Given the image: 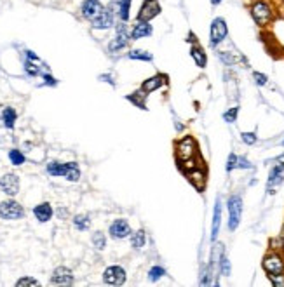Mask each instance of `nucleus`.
<instances>
[{"label":"nucleus","mask_w":284,"mask_h":287,"mask_svg":"<svg viewBox=\"0 0 284 287\" xmlns=\"http://www.w3.org/2000/svg\"><path fill=\"white\" fill-rule=\"evenodd\" d=\"M237 169H251V164L247 158L244 157H239L237 158Z\"/></svg>","instance_id":"obj_41"},{"label":"nucleus","mask_w":284,"mask_h":287,"mask_svg":"<svg viewBox=\"0 0 284 287\" xmlns=\"http://www.w3.org/2000/svg\"><path fill=\"white\" fill-rule=\"evenodd\" d=\"M25 216V209L19 202L16 200H4L0 202V218L2 219H9V221H14V219H19Z\"/></svg>","instance_id":"obj_7"},{"label":"nucleus","mask_w":284,"mask_h":287,"mask_svg":"<svg viewBox=\"0 0 284 287\" xmlns=\"http://www.w3.org/2000/svg\"><path fill=\"white\" fill-rule=\"evenodd\" d=\"M281 249H282V254H284V242H282V247Z\"/></svg>","instance_id":"obj_46"},{"label":"nucleus","mask_w":284,"mask_h":287,"mask_svg":"<svg viewBox=\"0 0 284 287\" xmlns=\"http://www.w3.org/2000/svg\"><path fill=\"white\" fill-rule=\"evenodd\" d=\"M237 117H239V106H234V108L227 110V112L223 113V120H225L227 124H235Z\"/></svg>","instance_id":"obj_32"},{"label":"nucleus","mask_w":284,"mask_h":287,"mask_svg":"<svg viewBox=\"0 0 284 287\" xmlns=\"http://www.w3.org/2000/svg\"><path fill=\"white\" fill-rule=\"evenodd\" d=\"M47 172L51 176H63L68 181H79L80 179V169L77 162H49L47 164Z\"/></svg>","instance_id":"obj_2"},{"label":"nucleus","mask_w":284,"mask_h":287,"mask_svg":"<svg viewBox=\"0 0 284 287\" xmlns=\"http://www.w3.org/2000/svg\"><path fill=\"white\" fill-rule=\"evenodd\" d=\"M16 285H18V287H21V285H39V280H35V278H31V277H23V278H19V280L16 282Z\"/></svg>","instance_id":"obj_36"},{"label":"nucleus","mask_w":284,"mask_h":287,"mask_svg":"<svg viewBox=\"0 0 284 287\" xmlns=\"http://www.w3.org/2000/svg\"><path fill=\"white\" fill-rule=\"evenodd\" d=\"M74 227L77 230H80V232H84V230L91 227V218L87 214H77L74 218Z\"/></svg>","instance_id":"obj_28"},{"label":"nucleus","mask_w":284,"mask_h":287,"mask_svg":"<svg viewBox=\"0 0 284 287\" xmlns=\"http://www.w3.org/2000/svg\"><path fill=\"white\" fill-rule=\"evenodd\" d=\"M220 225H222V202L220 199L214 204V212H213V228H211V240L218 239V233H220Z\"/></svg>","instance_id":"obj_21"},{"label":"nucleus","mask_w":284,"mask_h":287,"mask_svg":"<svg viewBox=\"0 0 284 287\" xmlns=\"http://www.w3.org/2000/svg\"><path fill=\"white\" fill-rule=\"evenodd\" d=\"M229 37V24H227L225 18L218 16L211 21V26H209V44L211 47H218L223 40Z\"/></svg>","instance_id":"obj_3"},{"label":"nucleus","mask_w":284,"mask_h":287,"mask_svg":"<svg viewBox=\"0 0 284 287\" xmlns=\"http://www.w3.org/2000/svg\"><path fill=\"white\" fill-rule=\"evenodd\" d=\"M26 57H28V59H34V61H40V59H39V56H37V54H34V52H31V51H26Z\"/></svg>","instance_id":"obj_44"},{"label":"nucleus","mask_w":284,"mask_h":287,"mask_svg":"<svg viewBox=\"0 0 284 287\" xmlns=\"http://www.w3.org/2000/svg\"><path fill=\"white\" fill-rule=\"evenodd\" d=\"M284 181V162L277 164L269 174V181H267V190L269 194H274V190Z\"/></svg>","instance_id":"obj_17"},{"label":"nucleus","mask_w":284,"mask_h":287,"mask_svg":"<svg viewBox=\"0 0 284 287\" xmlns=\"http://www.w3.org/2000/svg\"><path fill=\"white\" fill-rule=\"evenodd\" d=\"M51 282L54 285H72L74 284V273L67 266H58V268L52 272Z\"/></svg>","instance_id":"obj_15"},{"label":"nucleus","mask_w":284,"mask_h":287,"mask_svg":"<svg viewBox=\"0 0 284 287\" xmlns=\"http://www.w3.org/2000/svg\"><path fill=\"white\" fill-rule=\"evenodd\" d=\"M147 96L148 94L147 92H143L140 89V91H136V92H133V94H129L128 96V100L131 101V103H135L138 108H141V110H147V103H145V100H147Z\"/></svg>","instance_id":"obj_26"},{"label":"nucleus","mask_w":284,"mask_h":287,"mask_svg":"<svg viewBox=\"0 0 284 287\" xmlns=\"http://www.w3.org/2000/svg\"><path fill=\"white\" fill-rule=\"evenodd\" d=\"M220 266H222V273H223V275H230V265H229V260H227L225 256H222Z\"/></svg>","instance_id":"obj_39"},{"label":"nucleus","mask_w":284,"mask_h":287,"mask_svg":"<svg viewBox=\"0 0 284 287\" xmlns=\"http://www.w3.org/2000/svg\"><path fill=\"white\" fill-rule=\"evenodd\" d=\"M16 118H18V113H16L14 108H11V106H6L2 112V122L4 125L7 127V129H13L14 124H16Z\"/></svg>","instance_id":"obj_25"},{"label":"nucleus","mask_w":284,"mask_h":287,"mask_svg":"<svg viewBox=\"0 0 284 287\" xmlns=\"http://www.w3.org/2000/svg\"><path fill=\"white\" fill-rule=\"evenodd\" d=\"M282 145H284V141H282Z\"/></svg>","instance_id":"obj_48"},{"label":"nucleus","mask_w":284,"mask_h":287,"mask_svg":"<svg viewBox=\"0 0 284 287\" xmlns=\"http://www.w3.org/2000/svg\"><path fill=\"white\" fill-rule=\"evenodd\" d=\"M253 79H255V82H257V85H265L267 82H269V77H267L265 73H260V72L253 73Z\"/></svg>","instance_id":"obj_37"},{"label":"nucleus","mask_w":284,"mask_h":287,"mask_svg":"<svg viewBox=\"0 0 284 287\" xmlns=\"http://www.w3.org/2000/svg\"><path fill=\"white\" fill-rule=\"evenodd\" d=\"M281 2H282V4H284V0H281Z\"/></svg>","instance_id":"obj_47"},{"label":"nucleus","mask_w":284,"mask_h":287,"mask_svg":"<svg viewBox=\"0 0 284 287\" xmlns=\"http://www.w3.org/2000/svg\"><path fill=\"white\" fill-rule=\"evenodd\" d=\"M237 155L235 153H230L229 155V161H227V171H234V169H237Z\"/></svg>","instance_id":"obj_35"},{"label":"nucleus","mask_w":284,"mask_h":287,"mask_svg":"<svg viewBox=\"0 0 284 287\" xmlns=\"http://www.w3.org/2000/svg\"><path fill=\"white\" fill-rule=\"evenodd\" d=\"M241 138H242V141L246 143V145H255V143L258 141V138H257V134L255 133H242L241 134Z\"/></svg>","instance_id":"obj_34"},{"label":"nucleus","mask_w":284,"mask_h":287,"mask_svg":"<svg viewBox=\"0 0 284 287\" xmlns=\"http://www.w3.org/2000/svg\"><path fill=\"white\" fill-rule=\"evenodd\" d=\"M186 42H190L192 46L199 44V40H197V37H196V34H194V31H190V34H188V37H186Z\"/></svg>","instance_id":"obj_43"},{"label":"nucleus","mask_w":284,"mask_h":287,"mask_svg":"<svg viewBox=\"0 0 284 287\" xmlns=\"http://www.w3.org/2000/svg\"><path fill=\"white\" fill-rule=\"evenodd\" d=\"M108 233H110L112 239L122 240V239H128L133 232H131V227H129V223L125 219H115L110 225V228H108Z\"/></svg>","instance_id":"obj_12"},{"label":"nucleus","mask_w":284,"mask_h":287,"mask_svg":"<svg viewBox=\"0 0 284 287\" xmlns=\"http://www.w3.org/2000/svg\"><path fill=\"white\" fill-rule=\"evenodd\" d=\"M113 21H115L113 11L110 7H103V11L91 21V26L94 28V30H108V28L113 26Z\"/></svg>","instance_id":"obj_11"},{"label":"nucleus","mask_w":284,"mask_h":287,"mask_svg":"<svg viewBox=\"0 0 284 287\" xmlns=\"http://www.w3.org/2000/svg\"><path fill=\"white\" fill-rule=\"evenodd\" d=\"M161 11L162 7L159 0H143L140 11H138L136 19H140V21H152L153 18H157L161 14Z\"/></svg>","instance_id":"obj_9"},{"label":"nucleus","mask_w":284,"mask_h":287,"mask_svg":"<svg viewBox=\"0 0 284 287\" xmlns=\"http://www.w3.org/2000/svg\"><path fill=\"white\" fill-rule=\"evenodd\" d=\"M249 14L260 28H267L274 23L277 12L270 0H253L249 6Z\"/></svg>","instance_id":"obj_1"},{"label":"nucleus","mask_w":284,"mask_h":287,"mask_svg":"<svg viewBox=\"0 0 284 287\" xmlns=\"http://www.w3.org/2000/svg\"><path fill=\"white\" fill-rule=\"evenodd\" d=\"M92 245H94L98 251H103V249L107 247V237L103 235V232L92 233Z\"/></svg>","instance_id":"obj_29"},{"label":"nucleus","mask_w":284,"mask_h":287,"mask_svg":"<svg viewBox=\"0 0 284 287\" xmlns=\"http://www.w3.org/2000/svg\"><path fill=\"white\" fill-rule=\"evenodd\" d=\"M229 230L230 232H235L241 223V218H242V199L241 195H230L229 202Z\"/></svg>","instance_id":"obj_4"},{"label":"nucleus","mask_w":284,"mask_h":287,"mask_svg":"<svg viewBox=\"0 0 284 287\" xmlns=\"http://www.w3.org/2000/svg\"><path fill=\"white\" fill-rule=\"evenodd\" d=\"M9 161H11L13 166H23V164L26 162V158H25V155H23L21 151L14 148V150L9 151Z\"/></svg>","instance_id":"obj_31"},{"label":"nucleus","mask_w":284,"mask_h":287,"mask_svg":"<svg viewBox=\"0 0 284 287\" xmlns=\"http://www.w3.org/2000/svg\"><path fill=\"white\" fill-rule=\"evenodd\" d=\"M128 57L129 59H136V61H152L153 54L145 51V49H133V51L128 52Z\"/></svg>","instance_id":"obj_27"},{"label":"nucleus","mask_w":284,"mask_h":287,"mask_svg":"<svg viewBox=\"0 0 284 287\" xmlns=\"http://www.w3.org/2000/svg\"><path fill=\"white\" fill-rule=\"evenodd\" d=\"M131 42V31H128V26H125V21H120L117 24V34L112 39V42L108 44V49L110 52H120L122 49H125Z\"/></svg>","instance_id":"obj_5"},{"label":"nucleus","mask_w":284,"mask_h":287,"mask_svg":"<svg viewBox=\"0 0 284 287\" xmlns=\"http://www.w3.org/2000/svg\"><path fill=\"white\" fill-rule=\"evenodd\" d=\"M42 77H44V84H46V85H56V84H58V80H56L52 75H49V73H44Z\"/></svg>","instance_id":"obj_42"},{"label":"nucleus","mask_w":284,"mask_h":287,"mask_svg":"<svg viewBox=\"0 0 284 287\" xmlns=\"http://www.w3.org/2000/svg\"><path fill=\"white\" fill-rule=\"evenodd\" d=\"M186 174H188L190 183H192L199 192L204 190V186H206V171H204V169H201V167L197 166L196 169L188 171Z\"/></svg>","instance_id":"obj_19"},{"label":"nucleus","mask_w":284,"mask_h":287,"mask_svg":"<svg viewBox=\"0 0 284 287\" xmlns=\"http://www.w3.org/2000/svg\"><path fill=\"white\" fill-rule=\"evenodd\" d=\"M131 4L133 0H119L117 2V16H119L120 21H129V16H131Z\"/></svg>","instance_id":"obj_24"},{"label":"nucleus","mask_w":284,"mask_h":287,"mask_svg":"<svg viewBox=\"0 0 284 287\" xmlns=\"http://www.w3.org/2000/svg\"><path fill=\"white\" fill-rule=\"evenodd\" d=\"M218 56L222 57L223 61H225L227 65H232V63H235V57L230 54V52H218Z\"/></svg>","instance_id":"obj_40"},{"label":"nucleus","mask_w":284,"mask_h":287,"mask_svg":"<svg viewBox=\"0 0 284 287\" xmlns=\"http://www.w3.org/2000/svg\"><path fill=\"white\" fill-rule=\"evenodd\" d=\"M34 214H35V218H37V221H40V223H47V221L52 218L54 211H52L49 202H42V204H39V206L34 207Z\"/></svg>","instance_id":"obj_20"},{"label":"nucleus","mask_w":284,"mask_h":287,"mask_svg":"<svg viewBox=\"0 0 284 287\" xmlns=\"http://www.w3.org/2000/svg\"><path fill=\"white\" fill-rule=\"evenodd\" d=\"M129 239H131V247L140 251V249H143L145 244H147V233H145V230H136V232H133L131 235H129Z\"/></svg>","instance_id":"obj_23"},{"label":"nucleus","mask_w":284,"mask_h":287,"mask_svg":"<svg viewBox=\"0 0 284 287\" xmlns=\"http://www.w3.org/2000/svg\"><path fill=\"white\" fill-rule=\"evenodd\" d=\"M197 153V143L192 136H185L176 143V157L180 162L194 158Z\"/></svg>","instance_id":"obj_6"},{"label":"nucleus","mask_w":284,"mask_h":287,"mask_svg":"<svg viewBox=\"0 0 284 287\" xmlns=\"http://www.w3.org/2000/svg\"><path fill=\"white\" fill-rule=\"evenodd\" d=\"M190 56H192V59L196 61L199 68H206V65H208V54H206V51L199 44L190 47Z\"/></svg>","instance_id":"obj_22"},{"label":"nucleus","mask_w":284,"mask_h":287,"mask_svg":"<svg viewBox=\"0 0 284 287\" xmlns=\"http://www.w3.org/2000/svg\"><path fill=\"white\" fill-rule=\"evenodd\" d=\"M103 282L108 285H122L125 284V270L122 266H108L103 272Z\"/></svg>","instance_id":"obj_10"},{"label":"nucleus","mask_w":284,"mask_h":287,"mask_svg":"<svg viewBox=\"0 0 284 287\" xmlns=\"http://www.w3.org/2000/svg\"><path fill=\"white\" fill-rule=\"evenodd\" d=\"M103 7L105 6L101 4V0H84L82 6H80V14H82L84 18L91 23L92 19H94L96 16L103 11Z\"/></svg>","instance_id":"obj_14"},{"label":"nucleus","mask_w":284,"mask_h":287,"mask_svg":"<svg viewBox=\"0 0 284 287\" xmlns=\"http://www.w3.org/2000/svg\"><path fill=\"white\" fill-rule=\"evenodd\" d=\"M262 266L269 277L279 275V273H284V258L277 252H270L263 258Z\"/></svg>","instance_id":"obj_8"},{"label":"nucleus","mask_w":284,"mask_h":287,"mask_svg":"<svg viewBox=\"0 0 284 287\" xmlns=\"http://www.w3.org/2000/svg\"><path fill=\"white\" fill-rule=\"evenodd\" d=\"M209 2H211V6H220L223 0H209Z\"/></svg>","instance_id":"obj_45"},{"label":"nucleus","mask_w":284,"mask_h":287,"mask_svg":"<svg viewBox=\"0 0 284 287\" xmlns=\"http://www.w3.org/2000/svg\"><path fill=\"white\" fill-rule=\"evenodd\" d=\"M164 275H166V270L162 268V266H153V268L148 270V278L152 282H157L161 277H164Z\"/></svg>","instance_id":"obj_33"},{"label":"nucleus","mask_w":284,"mask_h":287,"mask_svg":"<svg viewBox=\"0 0 284 287\" xmlns=\"http://www.w3.org/2000/svg\"><path fill=\"white\" fill-rule=\"evenodd\" d=\"M166 84H168V75H164V73H155V75L148 77V79L141 84V91L150 94V92L157 91V89H161L162 85H166Z\"/></svg>","instance_id":"obj_16"},{"label":"nucleus","mask_w":284,"mask_h":287,"mask_svg":"<svg viewBox=\"0 0 284 287\" xmlns=\"http://www.w3.org/2000/svg\"><path fill=\"white\" fill-rule=\"evenodd\" d=\"M153 34V26L150 21H140L136 19L135 26L131 28V40H140L145 39V37H150Z\"/></svg>","instance_id":"obj_18"},{"label":"nucleus","mask_w":284,"mask_h":287,"mask_svg":"<svg viewBox=\"0 0 284 287\" xmlns=\"http://www.w3.org/2000/svg\"><path fill=\"white\" fill-rule=\"evenodd\" d=\"M37 63H40V61H34V59H26L25 63V72L28 73L30 77H37L40 75V67H37Z\"/></svg>","instance_id":"obj_30"},{"label":"nucleus","mask_w":284,"mask_h":287,"mask_svg":"<svg viewBox=\"0 0 284 287\" xmlns=\"http://www.w3.org/2000/svg\"><path fill=\"white\" fill-rule=\"evenodd\" d=\"M0 190L6 195L14 197L19 192V178L16 174H13V172L4 174L2 178H0Z\"/></svg>","instance_id":"obj_13"},{"label":"nucleus","mask_w":284,"mask_h":287,"mask_svg":"<svg viewBox=\"0 0 284 287\" xmlns=\"http://www.w3.org/2000/svg\"><path fill=\"white\" fill-rule=\"evenodd\" d=\"M269 278H270L272 285H275V287H284V273H279V275H272V277H269Z\"/></svg>","instance_id":"obj_38"}]
</instances>
